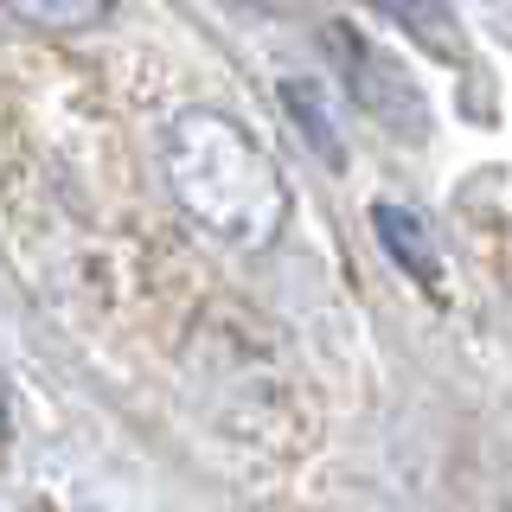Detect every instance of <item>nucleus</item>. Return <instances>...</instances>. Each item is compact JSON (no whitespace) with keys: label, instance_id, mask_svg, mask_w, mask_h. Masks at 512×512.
<instances>
[{"label":"nucleus","instance_id":"3","mask_svg":"<svg viewBox=\"0 0 512 512\" xmlns=\"http://www.w3.org/2000/svg\"><path fill=\"white\" fill-rule=\"evenodd\" d=\"M372 224H378V244L397 256V269H410V276H423L429 288L442 282V256H436V237L416 224L404 205H378L372 212Z\"/></svg>","mask_w":512,"mask_h":512},{"label":"nucleus","instance_id":"2","mask_svg":"<svg viewBox=\"0 0 512 512\" xmlns=\"http://www.w3.org/2000/svg\"><path fill=\"white\" fill-rule=\"evenodd\" d=\"M340 45H346V77H352V96L365 103V116H378L391 135H423V96H416V84L404 71H397L384 52H372V45H352L346 32H340Z\"/></svg>","mask_w":512,"mask_h":512},{"label":"nucleus","instance_id":"1","mask_svg":"<svg viewBox=\"0 0 512 512\" xmlns=\"http://www.w3.org/2000/svg\"><path fill=\"white\" fill-rule=\"evenodd\" d=\"M167 180L186 212L231 244H263L282 218V180L269 154L212 109H192L167 128Z\"/></svg>","mask_w":512,"mask_h":512},{"label":"nucleus","instance_id":"6","mask_svg":"<svg viewBox=\"0 0 512 512\" xmlns=\"http://www.w3.org/2000/svg\"><path fill=\"white\" fill-rule=\"evenodd\" d=\"M378 7L384 13H397V20H404V26H442V0H378Z\"/></svg>","mask_w":512,"mask_h":512},{"label":"nucleus","instance_id":"5","mask_svg":"<svg viewBox=\"0 0 512 512\" xmlns=\"http://www.w3.org/2000/svg\"><path fill=\"white\" fill-rule=\"evenodd\" d=\"M288 103H295V122H301V135L314 141L327 160H340V135L327 128V116H320V96H308V84H288Z\"/></svg>","mask_w":512,"mask_h":512},{"label":"nucleus","instance_id":"4","mask_svg":"<svg viewBox=\"0 0 512 512\" xmlns=\"http://www.w3.org/2000/svg\"><path fill=\"white\" fill-rule=\"evenodd\" d=\"M7 13H20L45 32H84L109 13V0H7Z\"/></svg>","mask_w":512,"mask_h":512},{"label":"nucleus","instance_id":"7","mask_svg":"<svg viewBox=\"0 0 512 512\" xmlns=\"http://www.w3.org/2000/svg\"><path fill=\"white\" fill-rule=\"evenodd\" d=\"M244 7H282V0H244Z\"/></svg>","mask_w":512,"mask_h":512}]
</instances>
